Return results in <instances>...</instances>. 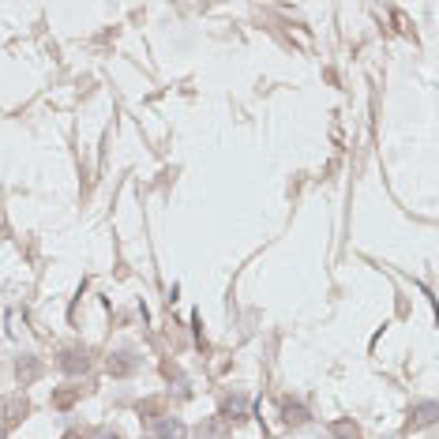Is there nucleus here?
<instances>
[{
  "label": "nucleus",
  "mask_w": 439,
  "mask_h": 439,
  "mask_svg": "<svg viewBox=\"0 0 439 439\" xmlns=\"http://www.w3.org/2000/svg\"><path fill=\"white\" fill-rule=\"evenodd\" d=\"M68 439H75V435H68Z\"/></svg>",
  "instance_id": "nucleus-5"
},
{
  "label": "nucleus",
  "mask_w": 439,
  "mask_h": 439,
  "mask_svg": "<svg viewBox=\"0 0 439 439\" xmlns=\"http://www.w3.org/2000/svg\"><path fill=\"white\" fill-rule=\"evenodd\" d=\"M98 439H117V435H98Z\"/></svg>",
  "instance_id": "nucleus-4"
},
{
  "label": "nucleus",
  "mask_w": 439,
  "mask_h": 439,
  "mask_svg": "<svg viewBox=\"0 0 439 439\" xmlns=\"http://www.w3.org/2000/svg\"><path fill=\"white\" fill-rule=\"evenodd\" d=\"M282 413H285V421H289V424H301V421H308L304 405H293V402H285V405H282Z\"/></svg>",
  "instance_id": "nucleus-1"
},
{
  "label": "nucleus",
  "mask_w": 439,
  "mask_h": 439,
  "mask_svg": "<svg viewBox=\"0 0 439 439\" xmlns=\"http://www.w3.org/2000/svg\"><path fill=\"white\" fill-rule=\"evenodd\" d=\"M109 372H117V376H124V372H131V360H109Z\"/></svg>",
  "instance_id": "nucleus-3"
},
{
  "label": "nucleus",
  "mask_w": 439,
  "mask_h": 439,
  "mask_svg": "<svg viewBox=\"0 0 439 439\" xmlns=\"http://www.w3.org/2000/svg\"><path fill=\"white\" fill-rule=\"evenodd\" d=\"M60 365H64V372H79V368H86V353H68Z\"/></svg>",
  "instance_id": "nucleus-2"
}]
</instances>
